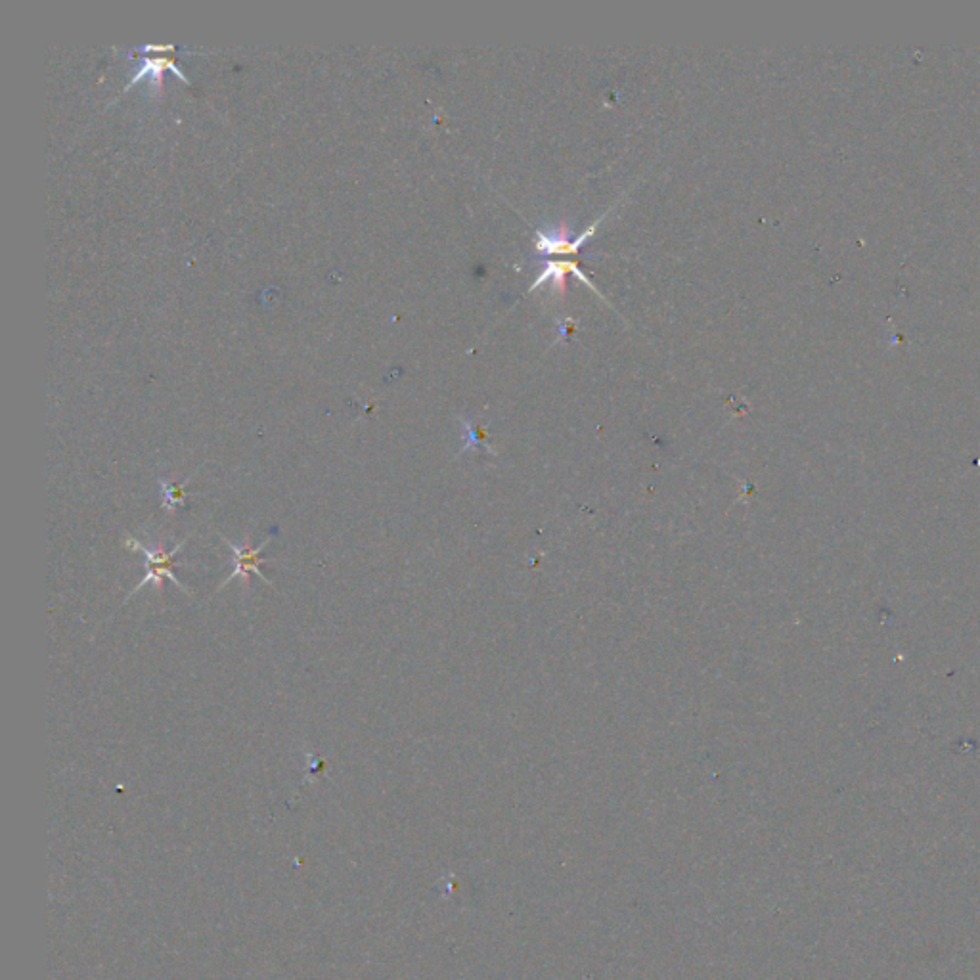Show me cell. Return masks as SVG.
<instances>
[{"instance_id":"cell-5","label":"cell","mask_w":980,"mask_h":980,"mask_svg":"<svg viewBox=\"0 0 980 980\" xmlns=\"http://www.w3.org/2000/svg\"><path fill=\"white\" fill-rule=\"evenodd\" d=\"M192 479H194V475H190L184 483H173V481L159 479V487H161V492H163V510L165 512H175L179 506H184V502L188 498L186 487L190 485Z\"/></svg>"},{"instance_id":"cell-1","label":"cell","mask_w":980,"mask_h":980,"mask_svg":"<svg viewBox=\"0 0 980 980\" xmlns=\"http://www.w3.org/2000/svg\"><path fill=\"white\" fill-rule=\"evenodd\" d=\"M190 536H186L182 542H179L173 550H163V548H146L144 544H140L136 538L133 536H127L123 546L129 548V550H134V552H142L144 557H146V577L140 580L136 586H134L133 592L127 596L125 603L129 602L133 596H136L148 582H154L157 588L163 586V580L169 579L171 582L177 584L180 592H186L190 594V590L180 582L175 573H173V565H175V556L179 554L180 550L184 548V544L188 542Z\"/></svg>"},{"instance_id":"cell-4","label":"cell","mask_w":980,"mask_h":980,"mask_svg":"<svg viewBox=\"0 0 980 980\" xmlns=\"http://www.w3.org/2000/svg\"><path fill=\"white\" fill-rule=\"evenodd\" d=\"M569 274H575V276L579 278L580 282H584V284H586L590 290L596 291V293L602 297V293H600L598 288H596V286L590 282V278H586V276H584V272H582V270L577 267V263H573V261H550V263H546V265L542 267V270H540V274H538L535 284L531 286V290L529 291H535L538 286H542V284L550 282V284H552V293H563V291H565V286H567V276H569Z\"/></svg>"},{"instance_id":"cell-2","label":"cell","mask_w":980,"mask_h":980,"mask_svg":"<svg viewBox=\"0 0 980 980\" xmlns=\"http://www.w3.org/2000/svg\"><path fill=\"white\" fill-rule=\"evenodd\" d=\"M605 215H602L598 221L590 224L582 234L579 236H571L569 228L565 224H556V226H544V228H538L536 230V242L535 249L538 255H567V253H579L582 249V245L586 244L588 238H592L596 234V228L600 226Z\"/></svg>"},{"instance_id":"cell-3","label":"cell","mask_w":980,"mask_h":980,"mask_svg":"<svg viewBox=\"0 0 980 980\" xmlns=\"http://www.w3.org/2000/svg\"><path fill=\"white\" fill-rule=\"evenodd\" d=\"M223 540L226 542L228 550L234 554V559H236V567H234V571L228 575V579L224 580L223 584L219 586V590H223L224 586H226V584H230V580L234 579H244L245 584H247V579H249V575H247V573H253V575H257L259 579L263 580V582L270 584V580H268L267 577L263 575V571H261V563L265 561V559H261V552L267 548L270 538H267V540H265L261 546H257V548L238 546V544L230 542V540H228V538H224V536Z\"/></svg>"}]
</instances>
